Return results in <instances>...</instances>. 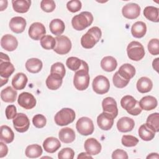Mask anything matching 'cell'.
<instances>
[{
  "label": "cell",
  "mask_w": 159,
  "mask_h": 159,
  "mask_svg": "<svg viewBox=\"0 0 159 159\" xmlns=\"http://www.w3.org/2000/svg\"><path fill=\"white\" fill-rule=\"evenodd\" d=\"M89 67L87 63L82 60L80 68L77 70L73 77V84L76 89L84 91L86 89L89 84Z\"/></svg>",
  "instance_id": "cell-1"
},
{
  "label": "cell",
  "mask_w": 159,
  "mask_h": 159,
  "mask_svg": "<svg viewBox=\"0 0 159 159\" xmlns=\"http://www.w3.org/2000/svg\"><path fill=\"white\" fill-rule=\"evenodd\" d=\"M101 35V29L98 27H93L81 37V44L84 48H91L99 42Z\"/></svg>",
  "instance_id": "cell-2"
},
{
  "label": "cell",
  "mask_w": 159,
  "mask_h": 159,
  "mask_svg": "<svg viewBox=\"0 0 159 159\" xmlns=\"http://www.w3.org/2000/svg\"><path fill=\"white\" fill-rule=\"evenodd\" d=\"M93 22V14L88 11L81 12L75 16L71 20V25L76 30H83L87 28Z\"/></svg>",
  "instance_id": "cell-3"
},
{
  "label": "cell",
  "mask_w": 159,
  "mask_h": 159,
  "mask_svg": "<svg viewBox=\"0 0 159 159\" xmlns=\"http://www.w3.org/2000/svg\"><path fill=\"white\" fill-rule=\"evenodd\" d=\"M120 105L129 114L132 116H137L142 111L139 101L130 95H126L122 97L120 100Z\"/></svg>",
  "instance_id": "cell-4"
},
{
  "label": "cell",
  "mask_w": 159,
  "mask_h": 159,
  "mask_svg": "<svg viewBox=\"0 0 159 159\" xmlns=\"http://www.w3.org/2000/svg\"><path fill=\"white\" fill-rule=\"evenodd\" d=\"M75 111L70 108H63L55 116L54 120L58 125L65 126L73 122L75 119Z\"/></svg>",
  "instance_id": "cell-5"
},
{
  "label": "cell",
  "mask_w": 159,
  "mask_h": 159,
  "mask_svg": "<svg viewBox=\"0 0 159 159\" xmlns=\"http://www.w3.org/2000/svg\"><path fill=\"white\" fill-rule=\"evenodd\" d=\"M127 53L130 60L139 61L144 57L145 50L141 43L137 41H132L127 45Z\"/></svg>",
  "instance_id": "cell-6"
},
{
  "label": "cell",
  "mask_w": 159,
  "mask_h": 159,
  "mask_svg": "<svg viewBox=\"0 0 159 159\" xmlns=\"http://www.w3.org/2000/svg\"><path fill=\"white\" fill-rule=\"evenodd\" d=\"M76 128L80 134L84 136L92 134L94 129L93 120L88 117L80 118L76 123Z\"/></svg>",
  "instance_id": "cell-7"
},
{
  "label": "cell",
  "mask_w": 159,
  "mask_h": 159,
  "mask_svg": "<svg viewBox=\"0 0 159 159\" xmlns=\"http://www.w3.org/2000/svg\"><path fill=\"white\" fill-rule=\"evenodd\" d=\"M92 86L93 91L96 93L98 94H104L109 91L110 83L106 76L98 75L94 78Z\"/></svg>",
  "instance_id": "cell-8"
},
{
  "label": "cell",
  "mask_w": 159,
  "mask_h": 159,
  "mask_svg": "<svg viewBox=\"0 0 159 159\" xmlns=\"http://www.w3.org/2000/svg\"><path fill=\"white\" fill-rule=\"evenodd\" d=\"M56 44L53 48L54 52L60 55L68 53L71 48V42L65 35L57 36L55 38Z\"/></svg>",
  "instance_id": "cell-9"
},
{
  "label": "cell",
  "mask_w": 159,
  "mask_h": 159,
  "mask_svg": "<svg viewBox=\"0 0 159 159\" xmlns=\"http://www.w3.org/2000/svg\"><path fill=\"white\" fill-rule=\"evenodd\" d=\"M0 54V76L1 78H8L14 73L15 68L10 62V58L7 54L2 52Z\"/></svg>",
  "instance_id": "cell-10"
},
{
  "label": "cell",
  "mask_w": 159,
  "mask_h": 159,
  "mask_svg": "<svg viewBox=\"0 0 159 159\" xmlns=\"http://www.w3.org/2000/svg\"><path fill=\"white\" fill-rule=\"evenodd\" d=\"M13 125L16 131L23 133L26 132L30 126V121L28 117L24 113H17L12 120Z\"/></svg>",
  "instance_id": "cell-11"
},
{
  "label": "cell",
  "mask_w": 159,
  "mask_h": 159,
  "mask_svg": "<svg viewBox=\"0 0 159 159\" xmlns=\"http://www.w3.org/2000/svg\"><path fill=\"white\" fill-rule=\"evenodd\" d=\"M29 37L35 40H40L46 34V29L44 25L40 22L32 23L29 29Z\"/></svg>",
  "instance_id": "cell-12"
},
{
  "label": "cell",
  "mask_w": 159,
  "mask_h": 159,
  "mask_svg": "<svg viewBox=\"0 0 159 159\" xmlns=\"http://www.w3.org/2000/svg\"><path fill=\"white\" fill-rule=\"evenodd\" d=\"M18 104L25 109H31L36 105V99L31 93L23 92L20 93L17 99Z\"/></svg>",
  "instance_id": "cell-13"
},
{
  "label": "cell",
  "mask_w": 159,
  "mask_h": 159,
  "mask_svg": "<svg viewBox=\"0 0 159 159\" xmlns=\"http://www.w3.org/2000/svg\"><path fill=\"white\" fill-rule=\"evenodd\" d=\"M122 13L124 17L129 19H134L140 15V7L136 3H128L122 7Z\"/></svg>",
  "instance_id": "cell-14"
},
{
  "label": "cell",
  "mask_w": 159,
  "mask_h": 159,
  "mask_svg": "<svg viewBox=\"0 0 159 159\" xmlns=\"http://www.w3.org/2000/svg\"><path fill=\"white\" fill-rule=\"evenodd\" d=\"M113 116L107 112H103L97 117V124L98 127L103 130H109L114 124Z\"/></svg>",
  "instance_id": "cell-15"
},
{
  "label": "cell",
  "mask_w": 159,
  "mask_h": 159,
  "mask_svg": "<svg viewBox=\"0 0 159 159\" xmlns=\"http://www.w3.org/2000/svg\"><path fill=\"white\" fill-rule=\"evenodd\" d=\"M103 112L111 114L114 118H116L118 114V109L116 100L112 97L104 98L102 102Z\"/></svg>",
  "instance_id": "cell-16"
},
{
  "label": "cell",
  "mask_w": 159,
  "mask_h": 159,
  "mask_svg": "<svg viewBox=\"0 0 159 159\" xmlns=\"http://www.w3.org/2000/svg\"><path fill=\"white\" fill-rule=\"evenodd\" d=\"M17 39L11 34H6L1 39V46L6 51L12 52L17 48Z\"/></svg>",
  "instance_id": "cell-17"
},
{
  "label": "cell",
  "mask_w": 159,
  "mask_h": 159,
  "mask_svg": "<svg viewBox=\"0 0 159 159\" xmlns=\"http://www.w3.org/2000/svg\"><path fill=\"white\" fill-rule=\"evenodd\" d=\"M84 147L86 153L90 155L99 154L102 148L101 143L94 138L88 139L84 142Z\"/></svg>",
  "instance_id": "cell-18"
},
{
  "label": "cell",
  "mask_w": 159,
  "mask_h": 159,
  "mask_svg": "<svg viewBox=\"0 0 159 159\" xmlns=\"http://www.w3.org/2000/svg\"><path fill=\"white\" fill-rule=\"evenodd\" d=\"M26 24V20L24 18L20 16H16L10 20L9 27L13 32L20 34L24 31Z\"/></svg>",
  "instance_id": "cell-19"
},
{
  "label": "cell",
  "mask_w": 159,
  "mask_h": 159,
  "mask_svg": "<svg viewBox=\"0 0 159 159\" xmlns=\"http://www.w3.org/2000/svg\"><path fill=\"white\" fill-rule=\"evenodd\" d=\"M135 126L134 119L128 117H123L119 119L117 122V127L120 132H127L131 131Z\"/></svg>",
  "instance_id": "cell-20"
},
{
  "label": "cell",
  "mask_w": 159,
  "mask_h": 159,
  "mask_svg": "<svg viewBox=\"0 0 159 159\" xmlns=\"http://www.w3.org/2000/svg\"><path fill=\"white\" fill-rule=\"evenodd\" d=\"M61 147L60 140L55 137H50L45 139L43 142V147L45 152L53 153L55 152Z\"/></svg>",
  "instance_id": "cell-21"
},
{
  "label": "cell",
  "mask_w": 159,
  "mask_h": 159,
  "mask_svg": "<svg viewBox=\"0 0 159 159\" xmlns=\"http://www.w3.org/2000/svg\"><path fill=\"white\" fill-rule=\"evenodd\" d=\"M28 78L23 73H17L12 79V86L16 90L23 89L27 83Z\"/></svg>",
  "instance_id": "cell-22"
},
{
  "label": "cell",
  "mask_w": 159,
  "mask_h": 159,
  "mask_svg": "<svg viewBox=\"0 0 159 159\" xmlns=\"http://www.w3.org/2000/svg\"><path fill=\"white\" fill-rule=\"evenodd\" d=\"M139 135L144 141L152 140L155 135V132L146 123L141 125L139 129Z\"/></svg>",
  "instance_id": "cell-23"
},
{
  "label": "cell",
  "mask_w": 159,
  "mask_h": 159,
  "mask_svg": "<svg viewBox=\"0 0 159 159\" xmlns=\"http://www.w3.org/2000/svg\"><path fill=\"white\" fill-rule=\"evenodd\" d=\"M139 102L142 109L145 111H151L154 109L158 104L157 99L152 96H146L143 97Z\"/></svg>",
  "instance_id": "cell-24"
},
{
  "label": "cell",
  "mask_w": 159,
  "mask_h": 159,
  "mask_svg": "<svg viewBox=\"0 0 159 159\" xmlns=\"http://www.w3.org/2000/svg\"><path fill=\"white\" fill-rule=\"evenodd\" d=\"M60 140L65 143H70L73 142L76 137L75 131L70 127L62 128L58 133Z\"/></svg>",
  "instance_id": "cell-25"
},
{
  "label": "cell",
  "mask_w": 159,
  "mask_h": 159,
  "mask_svg": "<svg viewBox=\"0 0 159 159\" xmlns=\"http://www.w3.org/2000/svg\"><path fill=\"white\" fill-rule=\"evenodd\" d=\"M117 72L124 79L130 80L135 75V68L130 63H124L119 67Z\"/></svg>",
  "instance_id": "cell-26"
},
{
  "label": "cell",
  "mask_w": 159,
  "mask_h": 159,
  "mask_svg": "<svg viewBox=\"0 0 159 159\" xmlns=\"http://www.w3.org/2000/svg\"><path fill=\"white\" fill-rule=\"evenodd\" d=\"M136 86L138 91L141 93H146L152 89L153 83L150 78L143 76L138 80Z\"/></svg>",
  "instance_id": "cell-27"
},
{
  "label": "cell",
  "mask_w": 159,
  "mask_h": 159,
  "mask_svg": "<svg viewBox=\"0 0 159 159\" xmlns=\"http://www.w3.org/2000/svg\"><path fill=\"white\" fill-rule=\"evenodd\" d=\"M17 93L15 89L7 86L1 91V98L5 102H14L17 98Z\"/></svg>",
  "instance_id": "cell-28"
},
{
  "label": "cell",
  "mask_w": 159,
  "mask_h": 159,
  "mask_svg": "<svg viewBox=\"0 0 159 159\" xmlns=\"http://www.w3.org/2000/svg\"><path fill=\"white\" fill-rule=\"evenodd\" d=\"M147 32V25L145 23L142 21L135 22L131 28V33L135 38L140 39L143 37Z\"/></svg>",
  "instance_id": "cell-29"
},
{
  "label": "cell",
  "mask_w": 159,
  "mask_h": 159,
  "mask_svg": "<svg viewBox=\"0 0 159 159\" xmlns=\"http://www.w3.org/2000/svg\"><path fill=\"white\" fill-rule=\"evenodd\" d=\"M43 64L40 60L36 58H32L25 62L26 70L32 73H37L42 68Z\"/></svg>",
  "instance_id": "cell-30"
},
{
  "label": "cell",
  "mask_w": 159,
  "mask_h": 159,
  "mask_svg": "<svg viewBox=\"0 0 159 159\" xmlns=\"http://www.w3.org/2000/svg\"><path fill=\"white\" fill-rule=\"evenodd\" d=\"M63 78L55 74L50 73L46 80V85L51 90L58 89L61 85Z\"/></svg>",
  "instance_id": "cell-31"
},
{
  "label": "cell",
  "mask_w": 159,
  "mask_h": 159,
  "mask_svg": "<svg viewBox=\"0 0 159 159\" xmlns=\"http://www.w3.org/2000/svg\"><path fill=\"white\" fill-rule=\"evenodd\" d=\"M117 62L115 58L111 56L104 57L101 61V66L106 71L111 72L116 70Z\"/></svg>",
  "instance_id": "cell-32"
},
{
  "label": "cell",
  "mask_w": 159,
  "mask_h": 159,
  "mask_svg": "<svg viewBox=\"0 0 159 159\" xmlns=\"http://www.w3.org/2000/svg\"><path fill=\"white\" fill-rule=\"evenodd\" d=\"M12 7L14 10L18 13L27 12L31 4L30 0H13L12 1Z\"/></svg>",
  "instance_id": "cell-33"
},
{
  "label": "cell",
  "mask_w": 159,
  "mask_h": 159,
  "mask_svg": "<svg viewBox=\"0 0 159 159\" xmlns=\"http://www.w3.org/2000/svg\"><path fill=\"white\" fill-rule=\"evenodd\" d=\"M49 28L53 34L59 36L63 33L65 29V25L63 21L61 19H55L50 22Z\"/></svg>",
  "instance_id": "cell-34"
},
{
  "label": "cell",
  "mask_w": 159,
  "mask_h": 159,
  "mask_svg": "<svg viewBox=\"0 0 159 159\" xmlns=\"http://www.w3.org/2000/svg\"><path fill=\"white\" fill-rule=\"evenodd\" d=\"M1 140L6 143H11L14 139V134L12 130L7 125H3L0 127Z\"/></svg>",
  "instance_id": "cell-35"
},
{
  "label": "cell",
  "mask_w": 159,
  "mask_h": 159,
  "mask_svg": "<svg viewBox=\"0 0 159 159\" xmlns=\"http://www.w3.org/2000/svg\"><path fill=\"white\" fill-rule=\"evenodd\" d=\"M42 147L38 144H32L26 147L25 154L30 158H35L39 157L42 154Z\"/></svg>",
  "instance_id": "cell-36"
},
{
  "label": "cell",
  "mask_w": 159,
  "mask_h": 159,
  "mask_svg": "<svg viewBox=\"0 0 159 159\" xmlns=\"http://www.w3.org/2000/svg\"><path fill=\"white\" fill-rule=\"evenodd\" d=\"M143 15L144 16L149 20L158 22L159 17H158V8L154 6H147L143 10Z\"/></svg>",
  "instance_id": "cell-37"
},
{
  "label": "cell",
  "mask_w": 159,
  "mask_h": 159,
  "mask_svg": "<svg viewBox=\"0 0 159 159\" xmlns=\"http://www.w3.org/2000/svg\"><path fill=\"white\" fill-rule=\"evenodd\" d=\"M147 124L155 132L159 131V114L155 112L150 114L147 119Z\"/></svg>",
  "instance_id": "cell-38"
},
{
  "label": "cell",
  "mask_w": 159,
  "mask_h": 159,
  "mask_svg": "<svg viewBox=\"0 0 159 159\" xmlns=\"http://www.w3.org/2000/svg\"><path fill=\"white\" fill-rule=\"evenodd\" d=\"M56 44V40L54 37L50 35H44L40 39V45L45 50L53 49Z\"/></svg>",
  "instance_id": "cell-39"
},
{
  "label": "cell",
  "mask_w": 159,
  "mask_h": 159,
  "mask_svg": "<svg viewBox=\"0 0 159 159\" xmlns=\"http://www.w3.org/2000/svg\"><path fill=\"white\" fill-rule=\"evenodd\" d=\"M82 63V60H80V58L75 57H70L68 58L66 61V65L67 67L72 70V71H76L78 70Z\"/></svg>",
  "instance_id": "cell-40"
},
{
  "label": "cell",
  "mask_w": 159,
  "mask_h": 159,
  "mask_svg": "<svg viewBox=\"0 0 159 159\" xmlns=\"http://www.w3.org/2000/svg\"><path fill=\"white\" fill-rule=\"evenodd\" d=\"M65 73L66 70L65 66L61 62H56L53 63L51 66L50 73L57 75L63 78L65 75Z\"/></svg>",
  "instance_id": "cell-41"
},
{
  "label": "cell",
  "mask_w": 159,
  "mask_h": 159,
  "mask_svg": "<svg viewBox=\"0 0 159 159\" xmlns=\"http://www.w3.org/2000/svg\"><path fill=\"white\" fill-rule=\"evenodd\" d=\"M130 80H127L122 78L117 71H116L112 78V81L114 83V85L118 88H123L125 87L128 83H129Z\"/></svg>",
  "instance_id": "cell-42"
},
{
  "label": "cell",
  "mask_w": 159,
  "mask_h": 159,
  "mask_svg": "<svg viewBox=\"0 0 159 159\" xmlns=\"http://www.w3.org/2000/svg\"><path fill=\"white\" fill-rule=\"evenodd\" d=\"M122 144L127 147H131L135 146L138 142L139 139L131 135H124L121 139Z\"/></svg>",
  "instance_id": "cell-43"
},
{
  "label": "cell",
  "mask_w": 159,
  "mask_h": 159,
  "mask_svg": "<svg viewBox=\"0 0 159 159\" xmlns=\"http://www.w3.org/2000/svg\"><path fill=\"white\" fill-rule=\"evenodd\" d=\"M148 52L153 55L159 54V41L158 39H151L148 43Z\"/></svg>",
  "instance_id": "cell-44"
},
{
  "label": "cell",
  "mask_w": 159,
  "mask_h": 159,
  "mask_svg": "<svg viewBox=\"0 0 159 159\" xmlns=\"http://www.w3.org/2000/svg\"><path fill=\"white\" fill-rule=\"evenodd\" d=\"M55 2L53 0H42L40 2L41 9L46 12H53L55 9Z\"/></svg>",
  "instance_id": "cell-45"
},
{
  "label": "cell",
  "mask_w": 159,
  "mask_h": 159,
  "mask_svg": "<svg viewBox=\"0 0 159 159\" xmlns=\"http://www.w3.org/2000/svg\"><path fill=\"white\" fill-rule=\"evenodd\" d=\"M32 123L37 128H43L46 125L47 119L42 114H36L32 119Z\"/></svg>",
  "instance_id": "cell-46"
},
{
  "label": "cell",
  "mask_w": 159,
  "mask_h": 159,
  "mask_svg": "<svg viewBox=\"0 0 159 159\" xmlns=\"http://www.w3.org/2000/svg\"><path fill=\"white\" fill-rule=\"evenodd\" d=\"M75 155L74 150L71 148H64L58 153V158L60 159H73Z\"/></svg>",
  "instance_id": "cell-47"
},
{
  "label": "cell",
  "mask_w": 159,
  "mask_h": 159,
  "mask_svg": "<svg viewBox=\"0 0 159 159\" xmlns=\"http://www.w3.org/2000/svg\"><path fill=\"white\" fill-rule=\"evenodd\" d=\"M81 2L78 0L70 1L66 4V7L71 12H76L81 9Z\"/></svg>",
  "instance_id": "cell-48"
},
{
  "label": "cell",
  "mask_w": 159,
  "mask_h": 159,
  "mask_svg": "<svg viewBox=\"0 0 159 159\" xmlns=\"http://www.w3.org/2000/svg\"><path fill=\"white\" fill-rule=\"evenodd\" d=\"M16 107L14 105H9L6 107L5 109V114L6 118L9 120L14 119L17 115Z\"/></svg>",
  "instance_id": "cell-49"
},
{
  "label": "cell",
  "mask_w": 159,
  "mask_h": 159,
  "mask_svg": "<svg viewBox=\"0 0 159 159\" xmlns=\"http://www.w3.org/2000/svg\"><path fill=\"white\" fill-rule=\"evenodd\" d=\"M112 158H122V159H127L128 155L125 151L121 149H116L114 150L112 154Z\"/></svg>",
  "instance_id": "cell-50"
},
{
  "label": "cell",
  "mask_w": 159,
  "mask_h": 159,
  "mask_svg": "<svg viewBox=\"0 0 159 159\" xmlns=\"http://www.w3.org/2000/svg\"><path fill=\"white\" fill-rule=\"evenodd\" d=\"M8 152V148L6 144H4L2 141L0 142V158H3L6 157Z\"/></svg>",
  "instance_id": "cell-51"
},
{
  "label": "cell",
  "mask_w": 159,
  "mask_h": 159,
  "mask_svg": "<svg viewBox=\"0 0 159 159\" xmlns=\"http://www.w3.org/2000/svg\"><path fill=\"white\" fill-rule=\"evenodd\" d=\"M7 7V1L6 0H1L0 1V11H2Z\"/></svg>",
  "instance_id": "cell-52"
},
{
  "label": "cell",
  "mask_w": 159,
  "mask_h": 159,
  "mask_svg": "<svg viewBox=\"0 0 159 159\" xmlns=\"http://www.w3.org/2000/svg\"><path fill=\"white\" fill-rule=\"evenodd\" d=\"M158 60H159V58H155V59L153 61V63H152L153 68V69H154L157 72H158Z\"/></svg>",
  "instance_id": "cell-53"
},
{
  "label": "cell",
  "mask_w": 159,
  "mask_h": 159,
  "mask_svg": "<svg viewBox=\"0 0 159 159\" xmlns=\"http://www.w3.org/2000/svg\"><path fill=\"white\" fill-rule=\"evenodd\" d=\"M78 159L79 158H93V157L89 155L87 153H84V152H82L81 153H80V155L78 156L77 157Z\"/></svg>",
  "instance_id": "cell-54"
},
{
  "label": "cell",
  "mask_w": 159,
  "mask_h": 159,
  "mask_svg": "<svg viewBox=\"0 0 159 159\" xmlns=\"http://www.w3.org/2000/svg\"><path fill=\"white\" fill-rule=\"evenodd\" d=\"M147 158H151V159H158L159 158V155L157 153H152L150 155H148L147 157Z\"/></svg>",
  "instance_id": "cell-55"
},
{
  "label": "cell",
  "mask_w": 159,
  "mask_h": 159,
  "mask_svg": "<svg viewBox=\"0 0 159 159\" xmlns=\"http://www.w3.org/2000/svg\"><path fill=\"white\" fill-rule=\"evenodd\" d=\"M8 81V78H4L1 77V86H2L4 84L7 83Z\"/></svg>",
  "instance_id": "cell-56"
}]
</instances>
